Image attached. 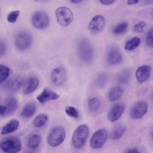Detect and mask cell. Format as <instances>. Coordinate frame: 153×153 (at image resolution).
Returning <instances> with one entry per match:
<instances>
[{"instance_id": "obj_17", "label": "cell", "mask_w": 153, "mask_h": 153, "mask_svg": "<svg viewBox=\"0 0 153 153\" xmlns=\"http://www.w3.org/2000/svg\"><path fill=\"white\" fill-rule=\"evenodd\" d=\"M36 110V105L33 102H30L26 104L23 108L21 115L25 118H28L32 117Z\"/></svg>"}, {"instance_id": "obj_27", "label": "cell", "mask_w": 153, "mask_h": 153, "mask_svg": "<svg viewBox=\"0 0 153 153\" xmlns=\"http://www.w3.org/2000/svg\"><path fill=\"white\" fill-rule=\"evenodd\" d=\"M48 120L47 115L45 114H40L35 119L33 122L34 125L36 127H41L46 124Z\"/></svg>"}, {"instance_id": "obj_16", "label": "cell", "mask_w": 153, "mask_h": 153, "mask_svg": "<svg viewBox=\"0 0 153 153\" xmlns=\"http://www.w3.org/2000/svg\"><path fill=\"white\" fill-rule=\"evenodd\" d=\"M39 80L36 77L30 76L24 81L23 85V92L26 95L32 93L38 87Z\"/></svg>"}, {"instance_id": "obj_14", "label": "cell", "mask_w": 153, "mask_h": 153, "mask_svg": "<svg viewBox=\"0 0 153 153\" xmlns=\"http://www.w3.org/2000/svg\"><path fill=\"white\" fill-rule=\"evenodd\" d=\"M123 56L119 49L116 47L111 48L108 52L107 60L110 64L117 65L122 61Z\"/></svg>"}, {"instance_id": "obj_7", "label": "cell", "mask_w": 153, "mask_h": 153, "mask_svg": "<svg viewBox=\"0 0 153 153\" xmlns=\"http://www.w3.org/2000/svg\"><path fill=\"white\" fill-rule=\"evenodd\" d=\"M33 25L38 29L45 28L48 25L49 18L48 14L42 11H38L34 12L31 18Z\"/></svg>"}, {"instance_id": "obj_34", "label": "cell", "mask_w": 153, "mask_h": 153, "mask_svg": "<svg viewBox=\"0 0 153 153\" xmlns=\"http://www.w3.org/2000/svg\"><path fill=\"white\" fill-rule=\"evenodd\" d=\"M146 25V23L144 22L141 21L136 24L134 27V32L138 33H141L143 31V28Z\"/></svg>"}, {"instance_id": "obj_38", "label": "cell", "mask_w": 153, "mask_h": 153, "mask_svg": "<svg viewBox=\"0 0 153 153\" xmlns=\"http://www.w3.org/2000/svg\"><path fill=\"white\" fill-rule=\"evenodd\" d=\"M125 152L127 153H139V151L138 149L135 148H130L126 151Z\"/></svg>"}, {"instance_id": "obj_41", "label": "cell", "mask_w": 153, "mask_h": 153, "mask_svg": "<svg viewBox=\"0 0 153 153\" xmlns=\"http://www.w3.org/2000/svg\"><path fill=\"white\" fill-rule=\"evenodd\" d=\"M40 1H48L50 0H39Z\"/></svg>"}, {"instance_id": "obj_23", "label": "cell", "mask_w": 153, "mask_h": 153, "mask_svg": "<svg viewBox=\"0 0 153 153\" xmlns=\"http://www.w3.org/2000/svg\"><path fill=\"white\" fill-rule=\"evenodd\" d=\"M131 76V71L128 69H126L121 72L118 75L117 79L120 83L125 84L128 83Z\"/></svg>"}, {"instance_id": "obj_29", "label": "cell", "mask_w": 153, "mask_h": 153, "mask_svg": "<svg viewBox=\"0 0 153 153\" xmlns=\"http://www.w3.org/2000/svg\"><path fill=\"white\" fill-rule=\"evenodd\" d=\"M100 105V101L98 98H93L89 100L88 106L91 111L94 112L97 111Z\"/></svg>"}, {"instance_id": "obj_10", "label": "cell", "mask_w": 153, "mask_h": 153, "mask_svg": "<svg viewBox=\"0 0 153 153\" xmlns=\"http://www.w3.org/2000/svg\"><path fill=\"white\" fill-rule=\"evenodd\" d=\"M105 24V20L102 16L97 15L94 16L90 21L88 27L90 31L96 34L101 32Z\"/></svg>"}, {"instance_id": "obj_26", "label": "cell", "mask_w": 153, "mask_h": 153, "mask_svg": "<svg viewBox=\"0 0 153 153\" xmlns=\"http://www.w3.org/2000/svg\"><path fill=\"white\" fill-rule=\"evenodd\" d=\"M108 79V75L106 73H101L97 76L96 79V84L99 87H102L106 84Z\"/></svg>"}, {"instance_id": "obj_24", "label": "cell", "mask_w": 153, "mask_h": 153, "mask_svg": "<svg viewBox=\"0 0 153 153\" xmlns=\"http://www.w3.org/2000/svg\"><path fill=\"white\" fill-rule=\"evenodd\" d=\"M41 140V137L38 134L34 133L30 136L28 145L29 147L32 149L37 148L39 145Z\"/></svg>"}, {"instance_id": "obj_25", "label": "cell", "mask_w": 153, "mask_h": 153, "mask_svg": "<svg viewBox=\"0 0 153 153\" xmlns=\"http://www.w3.org/2000/svg\"><path fill=\"white\" fill-rule=\"evenodd\" d=\"M140 43V39L134 37L128 40L126 42L125 48L127 51H132L137 48Z\"/></svg>"}, {"instance_id": "obj_6", "label": "cell", "mask_w": 153, "mask_h": 153, "mask_svg": "<svg viewBox=\"0 0 153 153\" xmlns=\"http://www.w3.org/2000/svg\"><path fill=\"white\" fill-rule=\"evenodd\" d=\"M32 42V38L29 32L22 31L16 36L15 40L16 48L20 51H24L28 49Z\"/></svg>"}, {"instance_id": "obj_5", "label": "cell", "mask_w": 153, "mask_h": 153, "mask_svg": "<svg viewBox=\"0 0 153 153\" xmlns=\"http://www.w3.org/2000/svg\"><path fill=\"white\" fill-rule=\"evenodd\" d=\"M55 14L58 22L61 25L67 26L72 22L74 17L72 11L65 7H61L57 8Z\"/></svg>"}, {"instance_id": "obj_37", "label": "cell", "mask_w": 153, "mask_h": 153, "mask_svg": "<svg viewBox=\"0 0 153 153\" xmlns=\"http://www.w3.org/2000/svg\"><path fill=\"white\" fill-rule=\"evenodd\" d=\"M6 106L0 105V115H3L6 113Z\"/></svg>"}, {"instance_id": "obj_3", "label": "cell", "mask_w": 153, "mask_h": 153, "mask_svg": "<svg viewBox=\"0 0 153 153\" xmlns=\"http://www.w3.org/2000/svg\"><path fill=\"white\" fill-rule=\"evenodd\" d=\"M21 146L20 141L16 137H6L0 142V149L5 152H18L21 150Z\"/></svg>"}, {"instance_id": "obj_35", "label": "cell", "mask_w": 153, "mask_h": 153, "mask_svg": "<svg viewBox=\"0 0 153 153\" xmlns=\"http://www.w3.org/2000/svg\"><path fill=\"white\" fill-rule=\"evenodd\" d=\"M6 50V46L3 41L0 40V56L3 55Z\"/></svg>"}, {"instance_id": "obj_32", "label": "cell", "mask_w": 153, "mask_h": 153, "mask_svg": "<svg viewBox=\"0 0 153 153\" xmlns=\"http://www.w3.org/2000/svg\"><path fill=\"white\" fill-rule=\"evenodd\" d=\"M19 13L20 11L18 10L11 12L7 16V20L9 22L11 23H15L17 20Z\"/></svg>"}, {"instance_id": "obj_30", "label": "cell", "mask_w": 153, "mask_h": 153, "mask_svg": "<svg viewBox=\"0 0 153 153\" xmlns=\"http://www.w3.org/2000/svg\"><path fill=\"white\" fill-rule=\"evenodd\" d=\"M9 69L7 66L0 65V83L4 81L8 77Z\"/></svg>"}, {"instance_id": "obj_22", "label": "cell", "mask_w": 153, "mask_h": 153, "mask_svg": "<svg viewBox=\"0 0 153 153\" xmlns=\"http://www.w3.org/2000/svg\"><path fill=\"white\" fill-rule=\"evenodd\" d=\"M5 103L6 107V113H12L18 107V102L16 99L13 97L7 98Z\"/></svg>"}, {"instance_id": "obj_8", "label": "cell", "mask_w": 153, "mask_h": 153, "mask_svg": "<svg viewBox=\"0 0 153 153\" xmlns=\"http://www.w3.org/2000/svg\"><path fill=\"white\" fill-rule=\"evenodd\" d=\"M108 137L106 130L102 129L96 131L93 135L90 141V145L94 149L102 147L105 143Z\"/></svg>"}, {"instance_id": "obj_11", "label": "cell", "mask_w": 153, "mask_h": 153, "mask_svg": "<svg viewBox=\"0 0 153 153\" xmlns=\"http://www.w3.org/2000/svg\"><path fill=\"white\" fill-rule=\"evenodd\" d=\"M151 66L144 65L139 67L135 73V76L137 81L140 83L144 82L149 78L151 71Z\"/></svg>"}, {"instance_id": "obj_21", "label": "cell", "mask_w": 153, "mask_h": 153, "mask_svg": "<svg viewBox=\"0 0 153 153\" xmlns=\"http://www.w3.org/2000/svg\"><path fill=\"white\" fill-rule=\"evenodd\" d=\"M123 93V90L120 87H116L112 88L109 94V100L114 102L118 100L122 96Z\"/></svg>"}, {"instance_id": "obj_31", "label": "cell", "mask_w": 153, "mask_h": 153, "mask_svg": "<svg viewBox=\"0 0 153 153\" xmlns=\"http://www.w3.org/2000/svg\"><path fill=\"white\" fill-rule=\"evenodd\" d=\"M65 112L68 116L75 118H78L79 114L76 109L73 107L67 106L65 108Z\"/></svg>"}, {"instance_id": "obj_39", "label": "cell", "mask_w": 153, "mask_h": 153, "mask_svg": "<svg viewBox=\"0 0 153 153\" xmlns=\"http://www.w3.org/2000/svg\"><path fill=\"white\" fill-rule=\"evenodd\" d=\"M140 0H127V4L128 5L136 4Z\"/></svg>"}, {"instance_id": "obj_28", "label": "cell", "mask_w": 153, "mask_h": 153, "mask_svg": "<svg viewBox=\"0 0 153 153\" xmlns=\"http://www.w3.org/2000/svg\"><path fill=\"white\" fill-rule=\"evenodd\" d=\"M128 27V24L127 22L121 23L114 27L113 30V33L116 35L122 34L126 31Z\"/></svg>"}, {"instance_id": "obj_20", "label": "cell", "mask_w": 153, "mask_h": 153, "mask_svg": "<svg viewBox=\"0 0 153 153\" xmlns=\"http://www.w3.org/2000/svg\"><path fill=\"white\" fill-rule=\"evenodd\" d=\"M19 122L17 120L14 119L10 121L1 130V134L4 135L15 131L18 128Z\"/></svg>"}, {"instance_id": "obj_4", "label": "cell", "mask_w": 153, "mask_h": 153, "mask_svg": "<svg viewBox=\"0 0 153 153\" xmlns=\"http://www.w3.org/2000/svg\"><path fill=\"white\" fill-rule=\"evenodd\" d=\"M65 136V129L61 126H56L49 131L47 137L48 144L51 146H58L63 141Z\"/></svg>"}, {"instance_id": "obj_15", "label": "cell", "mask_w": 153, "mask_h": 153, "mask_svg": "<svg viewBox=\"0 0 153 153\" xmlns=\"http://www.w3.org/2000/svg\"><path fill=\"white\" fill-rule=\"evenodd\" d=\"M59 97V95L48 87H45L42 92L38 95L37 99L41 103H44L50 100H56Z\"/></svg>"}, {"instance_id": "obj_13", "label": "cell", "mask_w": 153, "mask_h": 153, "mask_svg": "<svg viewBox=\"0 0 153 153\" xmlns=\"http://www.w3.org/2000/svg\"><path fill=\"white\" fill-rule=\"evenodd\" d=\"M51 77L52 82L55 85L59 86L62 85L66 78L65 70L61 67L54 69L52 71Z\"/></svg>"}, {"instance_id": "obj_1", "label": "cell", "mask_w": 153, "mask_h": 153, "mask_svg": "<svg viewBox=\"0 0 153 153\" xmlns=\"http://www.w3.org/2000/svg\"><path fill=\"white\" fill-rule=\"evenodd\" d=\"M77 51L80 59L85 62L92 61L94 56V51L90 42L86 39L80 40L77 45Z\"/></svg>"}, {"instance_id": "obj_40", "label": "cell", "mask_w": 153, "mask_h": 153, "mask_svg": "<svg viewBox=\"0 0 153 153\" xmlns=\"http://www.w3.org/2000/svg\"><path fill=\"white\" fill-rule=\"evenodd\" d=\"M83 0H69L72 3L74 4L79 3L81 2Z\"/></svg>"}, {"instance_id": "obj_2", "label": "cell", "mask_w": 153, "mask_h": 153, "mask_svg": "<svg viewBox=\"0 0 153 153\" xmlns=\"http://www.w3.org/2000/svg\"><path fill=\"white\" fill-rule=\"evenodd\" d=\"M89 129L85 124L79 126L74 131L72 138L73 146L76 149L82 148L85 144L88 138Z\"/></svg>"}, {"instance_id": "obj_9", "label": "cell", "mask_w": 153, "mask_h": 153, "mask_svg": "<svg viewBox=\"0 0 153 153\" xmlns=\"http://www.w3.org/2000/svg\"><path fill=\"white\" fill-rule=\"evenodd\" d=\"M148 104L144 101H140L136 102L132 106L130 112L131 117L134 119L141 118L147 112Z\"/></svg>"}, {"instance_id": "obj_18", "label": "cell", "mask_w": 153, "mask_h": 153, "mask_svg": "<svg viewBox=\"0 0 153 153\" xmlns=\"http://www.w3.org/2000/svg\"><path fill=\"white\" fill-rule=\"evenodd\" d=\"M24 82V80L20 76H15L8 81L7 84V86L10 90H16L23 86Z\"/></svg>"}, {"instance_id": "obj_12", "label": "cell", "mask_w": 153, "mask_h": 153, "mask_svg": "<svg viewBox=\"0 0 153 153\" xmlns=\"http://www.w3.org/2000/svg\"><path fill=\"white\" fill-rule=\"evenodd\" d=\"M125 107V105L123 103H118L114 105L108 114V120L112 122L117 120L124 112Z\"/></svg>"}, {"instance_id": "obj_33", "label": "cell", "mask_w": 153, "mask_h": 153, "mask_svg": "<svg viewBox=\"0 0 153 153\" xmlns=\"http://www.w3.org/2000/svg\"><path fill=\"white\" fill-rule=\"evenodd\" d=\"M153 29H150L147 32L146 38L145 42L147 46L150 48L153 47Z\"/></svg>"}, {"instance_id": "obj_36", "label": "cell", "mask_w": 153, "mask_h": 153, "mask_svg": "<svg viewBox=\"0 0 153 153\" xmlns=\"http://www.w3.org/2000/svg\"><path fill=\"white\" fill-rule=\"evenodd\" d=\"M115 0H99L102 4L105 5L111 4L113 3Z\"/></svg>"}, {"instance_id": "obj_19", "label": "cell", "mask_w": 153, "mask_h": 153, "mask_svg": "<svg viewBox=\"0 0 153 153\" xmlns=\"http://www.w3.org/2000/svg\"><path fill=\"white\" fill-rule=\"evenodd\" d=\"M126 129V127L123 125L119 124L114 127L110 134V137L113 140H117L123 136Z\"/></svg>"}]
</instances>
